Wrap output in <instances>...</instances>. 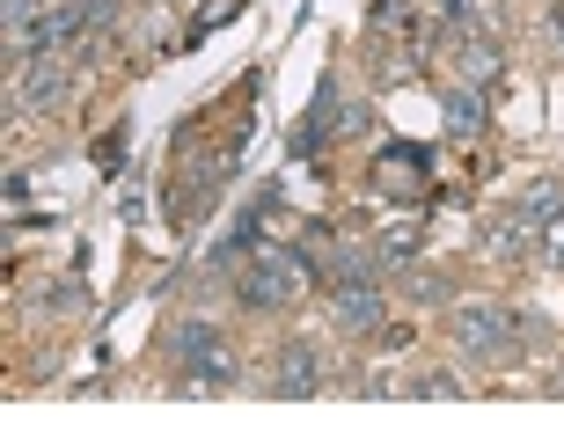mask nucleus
Listing matches in <instances>:
<instances>
[{
  "label": "nucleus",
  "mask_w": 564,
  "mask_h": 439,
  "mask_svg": "<svg viewBox=\"0 0 564 439\" xmlns=\"http://www.w3.org/2000/svg\"><path fill=\"white\" fill-rule=\"evenodd\" d=\"M235 300L250 315H286L308 300V256L301 250H257V264L235 278Z\"/></svg>",
  "instance_id": "nucleus-1"
},
{
  "label": "nucleus",
  "mask_w": 564,
  "mask_h": 439,
  "mask_svg": "<svg viewBox=\"0 0 564 439\" xmlns=\"http://www.w3.org/2000/svg\"><path fill=\"white\" fill-rule=\"evenodd\" d=\"M169 359L184 366V388H198V396H213V388H235V352H228V337L213 330V322H176V337H169Z\"/></svg>",
  "instance_id": "nucleus-2"
},
{
  "label": "nucleus",
  "mask_w": 564,
  "mask_h": 439,
  "mask_svg": "<svg viewBox=\"0 0 564 439\" xmlns=\"http://www.w3.org/2000/svg\"><path fill=\"white\" fill-rule=\"evenodd\" d=\"M521 337H528L521 315L499 308V300H477V308L455 315V344H462L469 359H513V352H521Z\"/></svg>",
  "instance_id": "nucleus-3"
},
{
  "label": "nucleus",
  "mask_w": 564,
  "mask_h": 439,
  "mask_svg": "<svg viewBox=\"0 0 564 439\" xmlns=\"http://www.w3.org/2000/svg\"><path fill=\"white\" fill-rule=\"evenodd\" d=\"M330 359L315 352V344H286L279 352V374L264 381V396H286V403H301V396H323L330 388V374H323Z\"/></svg>",
  "instance_id": "nucleus-4"
},
{
  "label": "nucleus",
  "mask_w": 564,
  "mask_h": 439,
  "mask_svg": "<svg viewBox=\"0 0 564 439\" xmlns=\"http://www.w3.org/2000/svg\"><path fill=\"white\" fill-rule=\"evenodd\" d=\"M330 315H337V330H345V337H367V330H381L389 300H381L375 278H345V286L330 293Z\"/></svg>",
  "instance_id": "nucleus-5"
},
{
  "label": "nucleus",
  "mask_w": 564,
  "mask_h": 439,
  "mask_svg": "<svg viewBox=\"0 0 564 439\" xmlns=\"http://www.w3.org/2000/svg\"><path fill=\"white\" fill-rule=\"evenodd\" d=\"M425 162H433V154H425V146H403V140H389V146H381V184H389V198H425V190H433V184H419V168Z\"/></svg>",
  "instance_id": "nucleus-6"
},
{
  "label": "nucleus",
  "mask_w": 564,
  "mask_h": 439,
  "mask_svg": "<svg viewBox=\"0 0 564 439\" xmlns=\"http://www.w3.org/2000/svg\"><path fill=\"white\" fill-rule=\"evenodd\" d=\"M66 96V66L44 59V52H30V66H22V103L30 110H52Z\"/></svg>",
  "instance_id": "nucleus-7"
},
{
  "label": "nucleus",
  "mask_w": 564,
  "mask_h": 439,
  "mask_svg": "<svg viewBox=\"0 0 564 439\" xmlns=\"http://www.w3.org/2000/svg\"><path fill=\"white\" fill-rule=\"evenodd\" d=\"M455 74H462V88H499V44H484V37H462V52H455Z\"/></svg>",
  "instance_id": "nucleus-8"
},
{
  "label": "nucleus",
  "mask_w": 564,
  "mask_h": 439,
  "mask_svg": "<svg viewBox=\"0 0 564 439\" xmlns=\"http://www.w3.org/2000/svg\"><path fill=\"white\" fill-rule=\"evenodd\" d=\"M535 242H543V228H535L521 206L491 220V250H499V256H535Z\"/></svg>",
  "instance_id": "nucleus-9"
},
{
  "label": "nucleus",
  "mask_w": 564,
  "mask_h": 439,
  "mask_svg": "<svg viewBox=\"0 0 564 439\" xmlns=\"http://www.w3.org/2000/svg\"><path fill=\"white\" fill-rule=\"evenodd\" d=\"M375 256H381V264H419V256H425V228H419V220L381 228V234H375Z\"/></svg>",
  "instance_id": "nucleus-10"
},
{
  "label": "nucleus",
  "mask_w": 564,
  "mask_h": 439,
  "mask_svg": "<svg viewBox=\"0 0 564 439\" xmlns=\"http://www.w3.org/2000/svg\"><path fill=\"white\" fill-rule=\"evenodd\" d=\"M440 110H447V132H455V140H477V132H484V96H477V88H447Z\"/></svg>",
  "instance_id": "nucleus-11"
},
{
  "label": "nucleus",
  "mask_w": 564,
  "mask_h": 439,
  "mask_svg": "<svg viewBox=\"0 0 564 439\" xmlns=\"http://www.w3.org/2000/svg\"><path fill=\"white\" fill-rule=\"evenodd\" d=\"M521 212L535 220V228H557V220H564V176H543V184H528Z\"/></svg>",
  "instance_id": "nucleus-12"
},
{
  "label": "nucleus",
  "mask_w": 564,
  "mask_h": 439,
  "mask_svg": "<svg viewBox=\"0 0 564 439\" xmlns=\"http://www.w3.org/2000/svg\"><path fill=\"white\" fill-rule=\"evenodd\" d=\"M44 308H52V315H74V308H88V286L59 278V286H44Z\"/></svg>",
  "instance_id": "nucleus-13"
},
{
  "label": "nucleus",
  "mask_w": 564,
  "mask_h": 439,
  "mask_svg": "<svg viewBox=\"0 0 564 439\" xmlns=\"http://www.w3.org/2000/svg\"><path fill=\"white\" fill-rule=\"evenodd\" d=\"M411 396H462V381L455 374H419V381H411Z\"/></svg>",
  "instance_id": "nucleus-14"
},
{
  "label": "nucleus",
  "mask_w": 564,
  "mask_h": 439,
  "mask_svg": "<svg viewBox=\"0 0 564 439\" xmlns=\"http://www.w3.org/2000/svg\"><path fill=\"white\" fill-rule=\"evenodd\" d=\"M96 162H104V168H118V162H126V132H110V140L96 146Z\"/></svg>",
  "instance_id": "nucleus-15"
},
{
  "label": "nucleus",
  "mask_w": 564,
  "mask_h": 439,
  "mask_svg": "<svg viewBox=\"0 0 564 439\" xmlns=\"http://www.w3.org/2000/svg\"><path fill=\"white\" fill-rule=\"evenodd\" d=\"M440 8H447V22H455V30H469V0H440Z\"/></svg>",
  "instance_id": "nucleus-16"
},
{
  "label": "nucleus",
  "mask_w": 564,
  "mask_h": 439,
  "mask_svg": "<svg viewBox=\"0 0 564 439\" xmlns=\"http://www.w3.org/2000/svg\"><path fill=\"white\" fill-rule=\"evenodd\" d=\"M550 256H557V264H564V220H557V228H550Z\"/></svg>",
  "instance_id": "nucleus-17"
},
{
  "label": "nucleus",
  "mask_w": 564,
  "mask_h": 439,
  "mask_svg": "<svg viewBox=\"0 0 564 439\" xmlns=\"http://www.w3.org/2000/svg\"><path fill=\"white\" fill-rule=\"evenodd\" d=\"M550 22H557V37H564V0H557V8H550Z\"/></svg>",
  "instance_id": "nucleus-18"
}]
</instances>
